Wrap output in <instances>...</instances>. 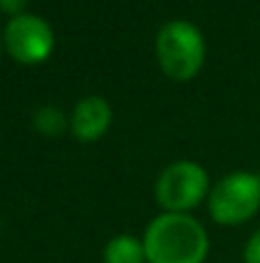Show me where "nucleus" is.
Here are the masks:
<instances>
[{
  "instance_id": "obj_8",
  "label": "nucleus",
  "mask_w": 260,
  "mask_h": 263,
  "mask_svg": "<svg viewBox=\"0 0 260 263\" xmlns=\"http://www.w3.org/2000/svg\"><path fill=\"white\" fill-rule=\"evenodd\" d=\"M35 127L44 134H60L64 129V118L58 109L53 106H44V109L37 111L35 116Z\"/></svg>"
},
{
  "instance_id": "obj_4",
  "label": "nucleus",
  "mask_w": 260,
  "mask_h": 263,
  "mask_svg": "<svg viewBox=\"0 0 260 263\" xmlns=\"http://www.w3.org/2000/svg\"><path fill=\"white\" fill-rule=\"evenodd\" d=\"M207 194V173L196 162H175L157 180V201L166 213H187Z\"/></svg>"
},
{
  "instance_id": "obj_2",
  "label": "nucleus",
  "mask_w": 260,
  "mask_h": 263,
  "mask_svg": "<svg viewBox=\"0 0 260 263\" xmlns=\"http://www.w3.org/2000/svg\"><path fill=\"white\" fill-rule=\"evenodd\" d=\"M159 65L175 81H189L196 77L205 60V42L196 26L187 21H170L157 37Z\"/></svg>"
},
{
  "instance_id": "obj_7",
  "label": "nucleus",
  "mask_w": 260,
  "mask_h": 263,
  "mask_svg": "<svg viewBox=\"0 0 260 263\" xmlns=\"http://www.w3.org/2000/svg\"><path fill=\"white\" fill-rule=\"evenodd\" d=\"M104 263H147L143 240L134 236H115L104 247Z\"/></svg>"
},
{
  "instance_id": "obj_1",
  "label": "nucleus",
  "mask_w": 260,
  "mask_h": 263,
  "mask_svg": "<svg viewBox=\"0 0 260 263\" xmlns=\"http://www.w3.org/2000/svg\"><path fill=\"white\" fill-rule=\"evenodd\" d=\"M143 247L147 263H203L210 238L203 224L187 213H164L147 224Z\"/></svg>"
},
{
  "instance_id": "obj_10",
  "label": "nucleus",
  "mask_w": 260,
  "mask_h": 263,
  "mask_svg": "<svg viewBox=\"0 0 260 263\" xmlns=\"http://www.w3.org/2000/svg\"><path fill=\"white\" fill-rule=\"evenodd\" d=\"M26 5H28V0H0V9L5 14H12V18L21 16L26 12Z\"/></svg>"
},
{
  "instance_id": "obj_5",
  "label": "nucleus",
  "mask_w": 260,
  "mask_h": 263,
  "mask_svg": "<svg viewBox=\"0 0 260 263\" xmlns=\"http://www.w3.org/2000/svg\"><path fill=\"white\" fill-rule=\"evenodd\" d=\"M55 37L51 26L39 16L21 14L14 16L5 28V46L9 55L23 65L41 63L51 55Z\"/></svg>"
},
{
  "instance_id": "obj_9",
  "label": "nucleus",
  "mask_w": 260,
  "mask_h": 263,
  "mask_svg": "<svg viewBox=\"0 0 260 263\" xmlns=\"http://www.w3.org/2000/svg\"><path fill=\"white\" fill-rule=\"evenodd\" d=\"M244 263H260V231L249 238L247 247H244Z\"/></svg>"
},
{
  "instance_id": "obj_3",
  "label": "nucleus",
  "mask_w": 260,
  "mask_h": 263,
  "mask_svg": "<svg viewBox=\"0 0 260 263\" xmlns=\"http://www.w3.org/2000/svg\"><path fill=\"white\" fill-rule=\"evenodd\" d=\"M260 208V178L237 171L226 176L210 194V215L214 222L235 227L249 222Z\"/></svg>"
},
{
  "instance_id": "obj_6",
  "label": "nucleus",
  "mask_w": 260,
  "mask_h": 263,
  "mask_svg": "<svg viewBox=\"0 0 260 263\" xmlns=\"http://www.w3.org/2000/svg\"><path fill=\"white\" fill-rule=\"evenodd\" d=\"M111 120H113V111L111 104L104 97H85L76 104L72 116V132L78 141L83 143H92V141L101 139L109 129Z\"/></svg>"
}]
</instances>
